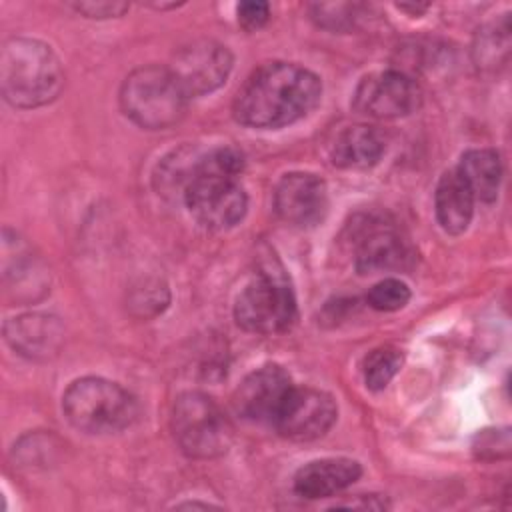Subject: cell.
<instances>
[{"mask_svg": "<svg viewBox=\"0 0 512 512\" xmlns=\"http://www.w3.org/2000/svg\"><path fill=\"white\" fill-rule=\"evenodd\" d=\"M320 78L292 62H268L254 70L234 100V118L252 128H282L316 108Z\"/></svg>", "mask_w": 512, "mask_h": 512, "instance_id": "6da1fadb", "label": "cell"}, {"mask_svg": "<svg viewBox=\"0 0 512 512\" xmlns=\"http://www.w3.org/2000/svg\"><path fill=\"white\" fill-rule=\"evenodd\" d=\"M242 166V154L228 146L214 148L192 164L184 200L202 226L224 230L244 218L248 198L238 180Z\"/></svg>", "mask_w": 512, "mask_h": 512, "instance_id": "7a4b0ae2", "label": "cell"}, {"mask_svg": "<svg viewBox=\"0 0 512 512\" xmlns=\"http://www.w3.org/2000/svg\"><path fill=\"white\" fill-rule=\"evenodd\" d=\"M64 86L54 50L34 38H10L0 54L2 96L14 108H38L52 102Z\"/></svg>", "mask_w": 512, "mask_h": 512, "instance_id": "3957f363", "label": "cell"}, {"mask_svg": "<svg viewBox=\"0 0 512 512\" xmlns=\"http://www.w3.org/2000/svg\"><path fill=\"white\" fill-rule=\"evenodd\" d=\"M62 410L72 426L88 434L120 432L138 416V404L128 390L96 376L74 380L62 396Z\"/></svg>", "mask_w": 512, "mask_h": 512, "instance_id": "277c9868", "label": "cell"}, {"mask_svg": "<svg viewBox=\"0 0 512 512\" xmlns=\"http://www.w3.org/2000/svg\"><path fill=\"white\" fill-rule=\"evenodd\" d=\"M188 96L166 66H142L130 72L120 90L124 114L146 130H166L186 112Z\"/></svg>", "mask_w": 512, "mask_h": 512, "instance_id": "5b68a950", "label": "cell"}, {"mask_svg": "<svg viewBox=\"0 0 512 512\" xmlns=\"http://www.w3.org/2000/svg\"><path fill=\"white\" fill-rule=\"evenodd\" d=\"M172 432L180 450L192 458H216L232 442V426L220 406L202 392L178 396L172 410Z\"/></svg>", "mask_w": 512, "mask_h": 512, "instance_id": "8992f818", "label": "cell"}, {"mask_svg": "<svg viewBox=\"0 0 512 512\" xmlns=\"http://www.w3.org/2000/svg\"><path fill=\"white\" fill-rule=\"evenodd\" d=\"M238 326L256 334H278L296 320V298L286 280L260 274L238 294L234 304Z\"/></svg>", "mask_w": 512, "mask_h": 512, "instance_id": "52a82bcc", "label": "cell"}, {"mask_svg": "<svg viewBox=\"0 0 512 512\" xmlns=\"http://www.w3.org/2000/svg\"><path fill=\"white\" fill-rule=\"evenodd\" d=\"M168 68L188 98L202 96L226 82L232 54L216 40H194L174 54Z\"/></svg>", "mask_w": 512, "mask_h": 512, "instance_id": "ba28073f", "label": "cell"}, {"mask_svg": "<svg viewBox=\"0 0 512 512\" xmlns=\"http://www.w3.org/2000/svg\"><path fill=\"white\" fill-rule=\"evenodd\" d=\"M336 416L338 408L330 394L292 386L272 424L288 440L310 442L324 436L336 422Z\"/></svg>", "mask_w": 512, "mask_h": 512, "instance_id": "9c48e42d", "label": "cell"}, {"mask_svg": "<svg viewBox=\"0 0 512 512\" xmlns=\"http://www.w3.org/2000/svg\"><path fill=\"white\" fill-rule=\"evenodd\" d=\"M422 102L420 86L396 70L376 72L358 84L354 108L372 118H400L418 110Z\"/></svg>", "mask_w": 512, "mask_h": 512, "instance_id": "30bf717a", "label": "cell"}, {"mask_svg": "<svg viewBox=\"0 0 512 512\" xmlns=\"http://www.w3.org/2000/svg\"><path fill=\"white\" fill-rule=\"evenodd\" d=\"M292 390L288 372L278 364H266L250 372L232 396L238 416L250 422H274L282 402Z\"/></svg>", "mask_w": 512, "mask_h": 512, "instance_id": "8fae6325", "label": "cell"}, {"mask_svg": "<svg viewBox=\"0 0 512 512\" xmlns=\"http://www.w3.org/2000/svg\"><path fill=\"white\" fill-rule=\"evenodd\" d=\"M276 214L292 226L310 228L328 210V190L322 178L310 172H290L280 178L274 190Z\"/></svg>", "mask_w": 512, "mask_h": 512, "instance_id": "7c38bea8", "label": "cell"}, {"mask_svg": "<svg viewBox=\"0 0 512 512\" xmlns=\"http://www.w3.org/2000/svg\"><path fill=\"white\" fill-rule=\"evenodd\" d=\"M4 338L18 354L46 360L58 354L64 340V328L54 316L22 314L4 324Z\"/></svg>", "mask_w": 512, "mask_h": 512, "instance_id": "4fadbf2b", "label": "cell"}, {"mask_svg": "<svg viewBox=\"0 0 512 512\" xmlns=\"http://www.w3.org/2000/svg\"><path fill=\"white\" fill-rule=\"evenodd\" d=\"M362 468L352 458H322L308 462L294 476V490L310 500L332 496L354 484Z\"/></svg>", "mask_w": 512, "mask_h": 512, "instance_id": "5bb4252c", "label": "cell"}, {"mask_svg": "<svg viewBox=\"0 0 512 512\" xmlns=\"http://www.w3.org/2000/svg\"><path fill=\"white\" fill-rule=\"evenodd\" d=\"M386 150V140L380 130L374 126H348L342 130L332 148H330V160L338 168L346 170H364L374 166Z\"/></svg>", "mask_w": 512, "mask_h": 512, "instance_id": "9a60e30c", "label": "cell"}, {"mask_svg": "<svg viewBox=\"0 0 512 512\" xmlns=\"http://www.w3.org/2000/svg\"><path fill=\"white\" fill-rule=\"evenodd\" d=\"M434 204L436 218L448 234H460L468 228L474 212V196L456 168L440 176Z\"/></svg>", "mask_w": 512, "mask_h": 512, "instance_id": "2e32d148", "label": "cell"}, {"mask_svg": "<svg viewBox=\"0 0 512 512\" xmlns=\"http://www.w3.org/2000/svg\"><path fill=\"white\" fill-rule=\"evenodd\" d=\"M410 258V246L394 230L372 228L362 236L356 252V268L360 274L404 268L408 266Z\"/></svg>", "mask_w": 512, "mask_h": 512, "instance_id": "e0dca14e", "label": "cell"}, {"mask_svg": "<svg viewBox=\"0 0 512 512\" xmlns=\"http://www.w3.org/2000/svg\"><path fill=\"white\" fill-rule=\"evenodd\" d=\"M470 188L474 200L492 202L498 196L502 164L500 156L490 148H472L462 154L460 166L456 168Z\"/></svg>", "mask_w": 512, "mask_h": 512, "instance_id": "ac0fdd59", "label": "cell"}, {"mask_svg": "<svg viewBox=\"0 0 512 512\" xmlns=\"http://www.w3.org/2000/svg\"><path fill=\"white\" fill-rule=\"evenodd\" d=\"M402 366V350L396 346L374 348L364 360V382L370 390H384Z\"/></svg>", "mask_w": 512, "mask_h": 512, "instance_id": "d6986e66", "label": "cell"}, {"mask_svg": "<svg viewBox=\"0 0 512 512\" xmlns=\"http://www.w3.org/2000/svg\"><path fill=\"white\" fill-rule=\"evenodd\" d=\"M368 304L380 312H394L408 304L410 288L396 278H384L374 284L366 296Z\"/></svg>", "mask_w": 512, "mask_h": 512, "instance_id": "ffe728a7", "label": "cell"}, {"mask_svg": "<svg viewBox=\"0 0 512 512\" xmlns=\"http://www.w3.org/2000/svg\"><path fill=\"white\" fill-rule=\"evenodd\" d=\"M508 18H502L500 22L488 26L478 34V44H476V54L478 62L482 66H490L498 62V52H508ZM478 64V66H480Z\"/></svg>", "mask_w": 512, "mask_h": 512, "instance_id": "44dd1931", "label": "cell"}, {"mask_svg": "<svg viewBox=\"0 0 512 512\" xmlns=\"http://www.w3.org/2000/svg\"><path fill=\"white\" fill-rule=\"evenodd\" d=\"M354 4H314L312 18L328 30H346L354 24Z\"/></svg>", "mask_w": 512, "mask_h": 512, "instance_id": "7402d4cb", "label": "cell"}, {"mask_svg": "<svg viewBox=\"0 0 512 512\" xmlns=\"http://www.w3.org/2000/svg\"><path fill=\"white\" fill-rule=\"evenodd\" d=\"M236 12H238V22H240V26L244 28V30H258V28H262L266 22H268V18H270V6H268V2H254V0H250V2H240L238 4V8H236Z\"/></svg>", "mask_w": 512, "mask_h": 512, "instance_id": "603a6c76", "label": "cell"}, {"mask_svg": "<svg viewBox=\"0 0 512 512\" xmlns=\"http://www.w3.org/2000/svg\"><path fill=\"white\" fill-rule=\"evenodd\" d=\"M168 302V294H166V288L160 286L158 282L156 284H150V282H144L142 288H136L134 294H132V306H140L144 308V312L152 306L154 312L162 310V306Z\"/></svg>", "mask_w": 512, "mask_h": 512, "instance_id": "cb8c5ba5", "label": "cell"}, {"mask_svg": "<svg viewBox=\"0 0 512 512\" xmlns=\"http://www.w3.org/2000/svg\"><path fill=\"white\" fill-rule=\"evenodd\" d=\"M478 444L474 446L480 458H496L498 456V446L500 448H510V438L508 430H484L478 434Z\"/></svg>", "mask_w": 512, "mask_h": 512, "instance_id": "d4e9b609", "label": "cell"}, {"mask_svg": "<svg viewBox=\"0 0 512 512\" xmlns=\"http://www.w3.org/2000/svg\"><path fill=\"white\" fill-rule=\"evenodd\" d=\"M74 10L84 14L86 18H114V16H122L128 10L126 2H76Z\"/></svg>", "mask_w": 512, "mask_h": 512, "instance_id": "484cf974", "label": "cell"}]
</instances>
